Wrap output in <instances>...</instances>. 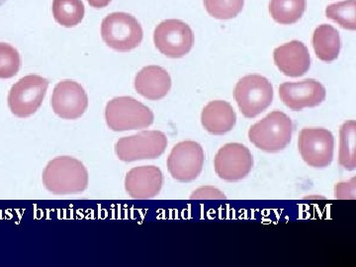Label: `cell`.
Masks as SVG:
<instances>
[{
  "label": "cell",
  "instance_id": "cell-11",
  "mask_svg": "<svg viewBox=\"0 0 356 267\" xmlns=\"http://www.w3.org/2000/svg\"><path fill=\"white\" fill-rule=\"evenodd\" d=\"M49 83L44 77L29 76L14 84L9 96L11 111L20 118L31 116L41 107Z\"/></svg>",
  "mask_w": 356,
  "mask_h": 267
},
{
  "label": "cell",
  "instance_id": "cell-18",
  "mask_svg": "<svg viewBox=\"0 0 356 267\" xmlns=\"http://www.w3.org/2000/svg\"><path fill=\"white\" fill-rule=\"evenodd\" d=\"M313 47L316 55L323 62L337 60L341 53V35L331 25L318 26L313 35Z\"/></svg>",
  "mask_w": 356,
  "mask_h": 267
},
{
  "label": "cell",
  "instance_id": "cell-10",
  "mask_svg": "<svg viewBox=\"0 0 356 267\" xmlns=\"http://www.w3.org/2000/svg\"><path fill=\"white\" fill-rule=\"evenodd\" d=\"M215 172L225 181L235 182L248 177L254 166V159L247 147L229 143L218 151Z\"/></svg>",
  "mask_w": 356,
  "mask_h": 267
},
{
  "label": "cell",
  "instance_id": "cell-22",
  "mask_svg": "<svg viewBox=\"0 0 356 267\" xmlns=\"http://www.w3.org/2000/svg\"><path fill=\"white\" fill-rule=\"evenodd\" d=\"M325 15L334 20L344 29L355 31L356 29V1L346 0L327 7Z\"/></svg>",
  "mask_w": 356,
  "mask_h": 267
},
{
  "label": "cell",
  "instance_id": "cell-27",
  "mask_svg": "<svg viewBox=\"0 0 356 267\" xmlns=\"http://www.w3.org/2000/svg\"><path fill=\"white\" fill-rule=\"evenodd\" d=\"M7 2V0H0V8L4 6Z\"/></svg>",
  "mask_w": 356,
  "mask_h": 267
},
{
  "label": "cell",
  "instance_id": "cell-7",
  "mask_svg": "<svg viewBox=\"0 0 356 267\" xmlns=\"http://www.w3.org/2000/svg\"><path fill=\"white\" fill-rule=\"evenodd\" d=\"M154 44L168 58H179L191 51L194 34L191 28L181 20L168 19L156 26Z\"/></svg>",
  "mask_w": 356,
  "mask_h": 267
},
{
  "label": "cell",
  "instance_id": "cell-21",
  "mask_svg": "<svg viewBox=\"0 0 356 267\" xmlns=\"http://www.w3.org/2000/svg\"><path fill=\"white\" fill-rule=\"evenodd\" d=\"M53 14L58 24L74 27L83 19V3L81 0H54Z\"/></svg>",
  "mask_w": 356,
  "mask_h": 267
},
{
  "label": "cell",
  "instance_id": "cell-8",
  "mask_svg": "<svg viewBox=\"0 0 356 267\" xmlns=\"http://www.w3.org/2000/svg\"><path fill=\"white\" fill-rule=\"evenodd\" d=\"M298 147L307 165L316 168H327L334 159V135L323 128L303 129L299 134Z\"/></svg>",
  "mask_w": 356,
  "mask_h": 267
},
{
  "label": "cell",
  "instance_id": "cell-23",
  "mask_svg": "<svg viewBox=\"0 0 356 267\" xmlns=\"http://www.w3.org/2000/svg\"><path fill=\"white\" fill-rule=\"evenodd\" d=\"M245 0H204L206 10L216 19L229 20L242 13Z\"/></svg>",
  "mask_w": 356,
  "mask_h": 267
},
{
  "label": "cell",
  "instance_id": "cell-17",
  "mask_svg": "<svg viewBox=\"0 0 356 267\" xmlns=\"http://www.w3.org/2000/svg\"><path fill=\"white\" fill-rule=\"evenodd\" d=\"M201 123L208 133L212 135H224L235 127L236 115L229 102L215 100L204 107L201 114Z\"/></svg>",
  "mask_w": 356,
  "mask_h": 267
},
{
  "label": "cell",
  "instance_id": "cell-6",
  "mask_svg": "<svg viewBox=\"0 0 356 267\" xmlns=\"http://www.w3.org/2000/svg\"><path fill=\"white\" fill-rule=\"evenodd\" d=\"M168 138L161 131H143L137 135L121 138L115 145V153L125 163L154 159L165 153Z\"/></svg>",
  "mask_w": 356,
  "mask_h": 267
},
{
  "label": "cell",
  "instance_id": "cell-2",
  "mask_svg": "<svg viewBox=\"0 0 356 267\" xmlns=\"http://www.w3.org/2000/svg\"><path fill=\"white\" fill-rule=\"evenodd\" d=\"M293 122L288 115L273 111L248 131V139L266 153H278L291 142Z\"/></svg>",
  "mask_w": 356,
  "mask_h": 267
},
{
  "label": "cell",
  "instance_id": "cell-12",
  "mask_svg": "<svg viewBox=\"0 0 356 267\" xmlns=\"http://www.w3.org/2000/svg\"><path fill=\"white\" fill-rule=\"evenodd\" d=\"M88 106V98L86 90L76 81H62L54 89L51 107L60 118L76 120L83 116Z\"/></svg>",
  "mask_w": 356,
  "mask_h": 267
},
{
  "label": "cell",
  "instance_id": "cell-9",
  "mask_svg": "<svg viewBox=\"0 0 356 267\" xmlns=\"http://www.w3.org/2000/svg\"><path fill=\"white\" fill-rule=\"evenodd\" d=\"M204 151L198 143L184 140L173 147L168 159V170L175 180L191 182L202 172Z\"/></svg>",
  "mask_w": 356,
  "mask_h": 267
},
{
  "label": "cell",
  "instance_id": "cell-26",
  "mask_svg": "<svg viewBox=\"0 0 356 267\" xmlns=\"http://www.w3.org/2000/svg\"><path fill=\"white\" fill-rule=\"evenodd\" d=\"M89 6L95 9H102L108 6L112 0H88Z\"/></svg>",
  "mask_w": 356,
  "mask_h": 267
},
{
  "label": "cell",
  "instance_id": "cell-20",
  "mask_svg": "<svg viewBox=\"0 0 356 267\" xmlns=\"http://www.w3.org/2000/svg\"><path fill=\"white\" fill-rule=\"evenodd\" d=\"M270 14L280 24L289 25L301 19L306 9V0H271Z\"/></svg>",
  "mask_w": 356,
  "mask_h": 267
},
{
  "label": "cell",
  "instance_id": "cell-14",
  "mask_svg": "<svg viewBox=\"0 0 356 267\" xmlns=\"http://www.w3.org/2000/svg\"><path fill=\"white\" fill-rule=\"evenodd\" d=\"M163 172L154 165L134 168L125 177L126 191L134 199L156 197L163 188Z\"/></svg>",
  "mask_w": 356,
  "mask_h": 267
},
{
  "label": "cell",
  "instance_id": "cell-24",
  "mask_svg": "<svg viewBox=\"0 0 356 267\" xmlns=\"http://www.w3.org/2000/svg\"><path fill=\"white\" fill-rule=\"evenodd\" d=\"M20 58L10 47L0 46V77L13 76L19 70Z\"/></svg>",
  "mask_w": 356,
  "mask_h": 267
},
{
  "label": "cell",
  "instance_id": "cell-4",
  "mask_svg": "<svg viewBox=\"0 0 356 267\" xmlns=\"http://www.w3.org/2000/svg\"><path fill=\"white\" fill-rule=\"evenodd\" d=\"M234 98L245 118H254L266 111L273 103V84L266 77L250 74L236 83Z\"/></svg>",
  "mask_w": 356,
  "mask_h": 267
},
{
  "label": "cell",
  "instance_id": "cell-1",
  "mask_svg": "<svg viewBox=\"0 0 356 267\" xmlns=\"http://www.w3.org/2000/svg\"><path fill=\"white\" fill-rule=\"evenodd\" d=\"M43 184L55 195L83 193L88 186V172L76 159L58 156L44 168Z\"/></svg>",
  "mask_w": 356,
  "mask_h": 267
},
{
  "label": "cell",
  "instance_id": "cell-15",
  "mask_svg": "<svg viewBox=\"0 0 356 267\" xmlns=\"http://www.w3.org/2000/svg\"><path fill=\"white\" fill-rule=\"evenodd\" d=\"M274 63L283 74L300 77L309 72L311 57L308 48L300 41H291L273 51Z\"/></svg>",
  "mask_w": 356,
  "mask_h": 267
},
{
  "label": "cell",
  "instance_id": "cell-5",
  "mask_svg": "<svg viewBox=\"0 0 356 267\" xmlns=\"http://www.w3.org/2000/svg\"><path fill=\"white\" fill-rule=\"evenodd\" d=\"M102 36L109 48L130 51L142 43L144 33L142 26L131 14L115 13L102 21Z\"/></svg>",
  "mask_w": 356,
  "mask_h": 267
},
{
  "label": "cell",
  "instance_id": "cell-19",
  "mask_svg": "<svg viewBox=\"0 0 356 267\" xmlns=\"http://www.w3.org/2000/svg\"><path fill=\"white\" fill-rule=\"evenodd\" d=\"M355 144L356 122L346 121L339 131V163L344 170L356 168Z\"/></svg>",
  "mask_w": 356,
  "mask_h": 267
},
{
  "label": "cell",
  "instance_id": "cell-3",
  "mask_svg": "<svg viewBox=\"0 0 356 267\" xmlns=\"http://www.w3.org/2000/svg\"><path fill=\"white\" fill-rule=\"evenodd\" d=\"M107 125L115 132L142 130L154 123V113L149 107L128 96H122L107 103L105 109Z\"/></svg>",
  "mask_w": 356,
  "mask_h": 267
},
{
  "label": "cell",
  "instance_id": "cell-13",
  "mask_svg": "<svg viewBox=\"0 0 356 267\" xmlns=\"http://www.w3.org/2000/svg\"><path fill=\"white\" fill-rule=\"evenodd\" d=\"M280 99L293 110L317 107L325 102V89L315 79H306L299 83H284L280 86Z\"/></svg>",
  "mask_w": 356,
  "mask_h": 267
},
{
  "label": "cell",
  "instance_id": "cell-25",
  "mask_svg": "<svg viewBox=\"0 0 356 267\" xmlns=\"http://www.w3.org/2000/svg\"><path fill=\"white\" fill-rule=\"evenodd\" d=\"M192 199H226V196L219 189L213 186H203L191 195Z\"/></svg>",
  "mask_w": 356,
  "mask_h": 267
},
{
  "label": "cell",
  "instance_id": "cell-16",
  "mask_svg": "<svg viewBox=\"0 0 356 267\" xmlns=\"http://www.w3.org/2000/svg\"><path fill=\"white\" fill-rule=\"evenodd\" d=\"M135 88L147 99H163L172 88V79L163 67L149 65L138 72Z\"/></svg>",
  "mask_w": 356,
  "mask_h": 267
}]
</instances>
